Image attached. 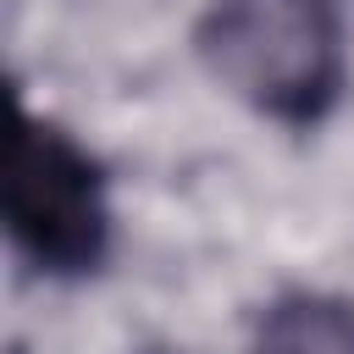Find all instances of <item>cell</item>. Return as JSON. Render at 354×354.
I'll use <instances>...</instances> for the list:
<instances>
[{"mask_svg":"<svg viewBox=\"0 0 354 354\" xmlns=\"http://www.w3.org/2000/svg\"><path fill=\"white\" fill-rule=\"evenodd\" d=\"M194 50L232 100L293 133L321 127L348 83L337 0H210Z\"/></svg>","mask_w":354,"mask_h":354,"instance_id":"obj_1","label":"cell"},{"mask_svg":"<svg viewBox=\"0 0 354 354\" xmlns=\"http://www.w3.org/2000/svg\"><path fill=\"white\" fill-rule=\"evenodd\" d=\"M0 210L22 260L44 277H88L111 254L105 166L44 116H11Z\"/></svg>","mask_w":354,"mask_h":354,"instance_id":"obj_2","label":"cell"},{"mask_svg":"<svg viewBox=\"0 0 354 354\" xmlns=\"http://www.w3.org/2000/svg\"><path fill=\"white\" fill-rule=\"evenodd\" d=\"M249 354H354V299L293 288L254 321Z\"/></svg>","mask_w":354,"mask_h":354,"instance_id":"obj_3","label":"cell"},{"mask_svg":"<svg viewBox=\"0 0 354 354\" xmlns=\"http://www.w3.org/2000/svg\"><path fill=\"white\" fill-rule=\"evenodd\" d=\"M144 354H183V348H144Z\"/></svg>","mask_w":354,"mask_h":354,"instance_id":"obj_4","label":"cell"}]
</instances>
